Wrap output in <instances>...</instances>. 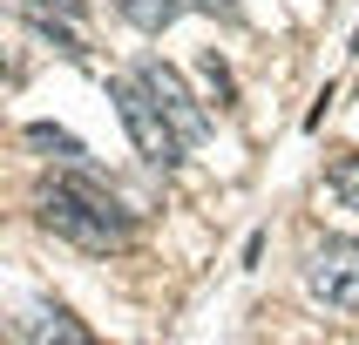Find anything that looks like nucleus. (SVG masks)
I'll return each mask as SVG.
<instances>
[{
  "label": "nucleus",
  "mask_w": 359,
  "mask_h": 345,
  "mask_svg": "<svg viewBox=\"0 0 359 345\" xmlns=\"http://www.w3.org/2000/svg\"><path fill=\"white\" fill-rule=\"evenodd\" d=\"M34 217H41V230H55L61 244L95 251V258H109V251H129V244H136V217H129V203H122L109 183H95L88 169H81V176L41 183Z\"/></svg>",
  "instance_id": "nucleus-1"
},
{
  "label": "nucleus",
  "mask_w": 359,
  "mask_h": 345,
  "mask_svg": "<svg viewBox=\"0 0 359 345\" xmlns=\"http://www.w3.org/2000/svg\"><path fill=\"white\" fill-rule=\"evenodd\" d=\"M109 101L122 108V129H129V142H136V156H142V162L170 169V162L190 149V142L177 136V122L163 115V101L149 95V81H142V75H116V81H109Z\"/></svg>",
  "instance_id": "nucleus-2"
},
{
  "label": "nucleus",
  "mask_w": 359,
  "mask_h": 345,
  "mask_svg": "<svg viewBox=\"0 0 359 345\" xmlns=\"http://www.w3.org/2000/svg\"><path fill=\"white\" fill-rule=\"evenodd\" d=\"M305 291L325 311H359V244L353 237H325L305 258Z\"/></svg>",
  "instance_id": "nucleus-3"
},
{
  "label": "nucleus",
  "mask_w": 359,
  "mask_h": 345,
  "mask_svg": "<svg viewBox=\"0 0 359 345\" xmlns=\"http://www.w3.org/2000/svg\"><path fill=\"white\" fill-rule=\"evenodd\" d=\"M136 75L149 81V95L163 101V115L177 122V136H183V142H203V136H210V108H203V101L183 88V75L170 68V61H142Z\"/></svg>",
  "instance_id": "nucleus-4"
},
{
  "label": "nucleus",
  "mask_w": 359,
  "mask_h": 345,
  "mask_svg": "<svg viewBox=\"0 0 359 345\" xmlns=\"http://www.w3.org/2000/svg\"><path fill=\"white\" fill-rule=\"evenodd\" d=\"M14 339H61V345H88V332H81L61 304H41V311H27V318L14 325Z\"/></svg>",
  "instance_id": "nucleus-5"
},
{
  "label": "nucleus",
  "mask_w": 359,
  "mask_h": 345,
  "mask_svg": "<svg viewBox=\"0 0 359 345\" xmlns=\"http://www.w3.org/2000/svg\"><path fill=\"white\" fill-rule=\"evenodd\" d=\"M183 7H190V0H116V14L129 20L136 34H163V27L183 14Z\"/></svg>",
  "instance_id": "nucleus-6"
},
{
  "label": "nucleus",
  "mask_w": 359,
  "mask_h": 345,
  "mask_svg": "<svg viewBox=\"0 0 359 345\" xmlns=\"http://www.w3.org/2000/svg\"><path fill=\"white\" fill-rule=\"evenodd\" d=\"M27 142H34V149H48L55 162H68V169H88L81 136H68V129H55V122H27Z\"/></svg>",
  "instance_id": "nucleus-7"
},
{
  "label": "nucleus",
  "mask_w": 359,
  "mask_h": 345,
  "mask_svg": "<svg viewBox=\"0 0 359 345\" xmlns=\"http://www.w3.org/2000/svg\"><path fill=\"white\" fill-rule=\"evenodd\" d=\"M203 88H210V101H217V108H238V81H231V68H224L217 61V48H203Z\"/></svg>",
  "instance_id": "nucleus-8"
},
{
  "label": "nucleus",
  "mask_w": 359,
  "mask_h": 345,
  "mask_svg": "<svg viewBox=\"0 0 359 345\" xmlns=\"http://www.w3.org/2000/svg\"><path fill=\"white\" fill-rule=\"evenodd\" d=\"M14 7L27 20H75V27H81V14H88L81 0H14Z\"/></svg>",
  "instance_id": "nucleus-9"
},
{
  "label": "nucleus",
  "mask_w": 359,
  "mask_h": 345,
  "mask_svg": "<svg viewBox=\"0 0 359 345\" xmlns=\"http://www.w3.org/2000/svg\"><path fill=\"white\" fill-rule=\"evenodd\" d=\"M325 183H332V197H339L346 210H353V217H359V156L332 162V176H325Z\"/></svg>",
  "instance_id": "nucleus-10"
},
{
  "label": "nucleus",
  "mask_w": 359,
  "mask_h": 345,
  "mask_svg": "<svg viewBox=\"0 0 359 345\" xmlns=\"http://www.w3.org/2000/svg\"><path fill=\"white\" fill-rule=\"evenodd\" d=\"M190 7H197V14H210V20H224V27H238V20H244L238 0H190Z\"/></svg>",
  "instance_id": "nucleus-11"
}]
</instances>
